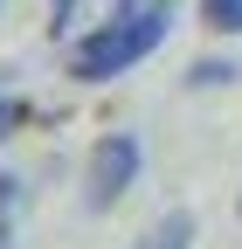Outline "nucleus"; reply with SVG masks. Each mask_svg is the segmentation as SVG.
I'll return each instance as SVG.
<instances>
[{"mask_svg": "<svg viewBox=\"0 0 242 249\" xmlns=\"http://www.w3.org/2000/svg\"><path fill=\"white\" fill-rule=\"evenodd\" d=\"M14 214H21V180L0 173V249L14 242Z\"/></svg>", "mask_w": 242, "mask_h": 249, "instance_id": "5", "label": "nucleus"}, {"mask_svg": "<svg viewBox=\"0 0 242 249\" xmlns=\"http://www.w3.org/2000/svg\"><path fill=\"white\" fill-rule=\"evenodd\" d=\"M132 249H194V214L187 208H173V214H159L153 229H145Z\"/></svg>", "mask_w": 242, "mask_h": 249, "instance_id": "3", "label": "nucleus"}, {"mask_svg": "<svg viewBox=\"0 0 242 249\" xmlns=\"http://www.w3.org/2000/svg\"><path fill=\"white\" fill-rule=\"evenodd\" d=\"M173 28V0H132V7H111L90 35L69 49V76L76 83H111L125 76L132 62H145Z\"/></svg>", "mask_w": 242, "mask_h": 249, "instance_id": "1", "label": "nucleus"}, {"mask_svg": "<svg viewBox=\"0 0 242 249\" xmlns=\"http://www.w3.org/2000/svg\"><path fill=\"white\" fill-rule=\"evenodd\" d=\"M14 118H21V104H14V97H0V139L14 132Z\"/></svg>", "mask_w": 242, "mask_h": 249, "instance_id": "7", "label": "nucleus"}, {"mask_svg": "<svg viewBox=\"0 0 242 249\" xmlns=\"http://www.w3.org/2000/svg\"><path fill=\"white\" fill-rule=\"evenodd\" d=\"M235 70H228V62H194V70H187V83H228Z\"/></svg>", "mask_w": 242, "mask_h": 249, "instance_id": "6", "label": "nucleus"}, {"mask_svg": "<svg viewBox=\"0 0 242 249\" xmlns=\"http://www.w3.org/2000/svg\"><path fill=\"white\" fill-rule=\"evenodd\" d=\"M138 180V139L132 132H104L97 145H90V166H83V208H111L125 201V187Z\"/></svg>", "mask_w": 242, "mask_h": 249, "instance_id": "2", "label": "nucleus"}, {"mask_svg": "<svg viewBox=\"0 0 242 249\" xmlns=\"http://www.w3.org/2000/svg\"><path fill=\"white\" fill-rule=\"evenodd\" d=\"M201 21L215 35H242V0H201Z\"/></svg>", "mask_w": 242, "mask_h": 249, "instance_id": "4", "label": "nucleus"}]
</instances>
